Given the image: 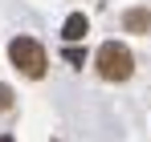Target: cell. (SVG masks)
<instances>
[{"instance_id":"2","label":"cell","mask_w":151,"mask_h":142,"mask_svg":"<svg viewBox=\"0 0 151 142\" xmlns=\"http://www.w3.org/2000/svg\"><path fill=\"white\" fill-rule=\"evenodd\" d=\"M8 61L25 73V77H33V81L45 77V49H41V41H33V37H17V41L8 45Z\"/></svg>"},{"instance_id":"5","label":"cell","mask_w":151,"mask_h":142,"mask_svg":"<svg viewBox=\"0 0 151 142\" xmlns=\"http://www.w3.org/2000/svg\"><path fill=\"white\" fill-rule=\"evenodd\" d=\"M0 110H12V89L0 85Z\"/></svg>"},{"instance_id":"3","label":"cell","mask_w":151,"mask_h":142,"mask_svg":"<svg viewBox=\"0 0 151 142\" xmlns=\"http://www.w3.org/2000/svg\"><path fill=\"white\" fill-rule=\"evenodd\" d=\"M86 28H90V24H86V16H82V12H74V16H65V24H61V41H70V45H78V41L86 37Z\"/></svg>"},{"instance_id":"1","label":"cell","mask_w":151,"mask_h":142,"mask_svg":"<svg viewBox=\"0 0 151 142\" xmlns=\"http://www.w3.org/2000/svg\"><path fill=\"white\" fill-rule=\"evenodd\" d=\"M94 65L106 81H127L131 73H135V57H131V49L123 41H106L98 45V57H94Z\"/></svg>"},{"instance_id":"4","label":"cell","mask_w":151,"mask_h":142,"mask_svg":"<svg viewBox=\"0 0 151 142\" xmlns=\"http://www.w3.org/2000/svg\"><path fill=\"white\" fill-rule=\"evenodd\" d=\"M123 28H127V33H151V12H147V8H127Z\"/></svg>"},{"instance_id":"6","label":"cell","mask_w":151,"mask_h":142,"mask_svg":"<svg viewBox=\"0 0 151 142\" xmlns=\"http://www.w3.org/2000/svg\"><path fill=\"white\" fill-rule=\"evenodd\" d=\"M0 142H12V138H8V134H4V138H0Z\"/></svg>"}]
</instances>
